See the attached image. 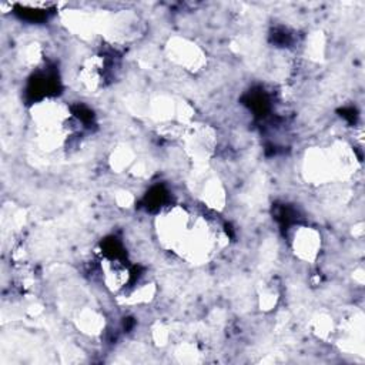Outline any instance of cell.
I'll use <instances>...</instances> for the list:
<instances>
[{
  "mask_svg": "<svg viewBox=\"0 0 365 365\" xmlns=\"http://www.w3.org/2000/svg\"><path fill=\"white\" fill-rule=\"evenodd\" d=\"M295 257L304 262H314L322 248V237L318 230L308 225H298L289 238Z\"/></svg>",
  "mask_w": 365,
  "mask_h": 365,
  "instance_id": "obj_1",
  "label": "cell"
},
{
  "mask_svg": "<svg viewBox=\"0 0 365 365\" xmlns=\"http://www.w3.org/2000/svg\"><path fill=\"white\" fill-rule=\"evenodd\" d=\"M167 51L170 60L187 71H197L205 66V54L202 50L185 38L170 40Z\"/></svg>",
  "mask_w": 365,
  "mask_h": 365,
  "instance_id": "obj_2",
  "label": "cell"
},
{
  "mask_svg": "<svg viewBox=\"0 0 365 365\" xmlns=\"http://www.w3.org/2000/svg\"><path fill=\"white\" fill-rule=\"evenodd\" d=\"M77 327L84 334L97 335L101 332V329H104V318L97 311L86 308L78 312Z\"/></svg>",
  "mask_w": 365,
  "mask_h": 365,
  "instance_id": "obj_3",
  "label": "cell"
}]
</instances>
